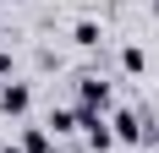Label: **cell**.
<instances>
[{"instance_id":"cell-6","label":"cell","mask_w":159,"mask_h":153,"mask_svg":"<svg viewBox=\"0 0 159 153\" xmlns=\"http://www.w3.org/2000/svg\"><path fill=\"white\" fill-rule=\"evenodd\" d=\"M49 137H66V131H77V109H49Z\"/></svg>"},{"instance_id":"cell-8","label":"cell","mask_w":159,"mask_h":153,"mask_svg":"<svg viewBox=\"0 0 159 153\" xmlns=\"http://www.w3.org/2000/svg\"><path fill=\"white\" fill-rule=\"evenodd\" d=\"M6 71H11V55H6V49H0V76H6Z\"/></svg>"},{"instance_id":"cell-11","label":"cell","mask_w":159,"mask_h":153,"mask_svg":"<svg viewBox=\"0 0 159 153\" xmlns=\"http://www.w3.org/2000/svg\"><path fill=\"white\" fill-rule=\"evenodd\" d=\"M55 153H61V148H55Z\"/></svg>"},{"instance_id":"cell-1","label":"cell","mask_w":159,"mask_h":153,"mask_svg":"<svg viewBox=\"0 0 159 153\" xmlns=\"http://www.w3.org/2000/svg\"><path fill=\"white\" fill-rule=\"evenodd\" d=\"M77 104H88V109H99V115H104V109H110V82H104V76H77Z\"/></svg>"},{"instance_id":"cell-10","label":"cell","mask_w":159,"mask_h":153,"mask_svg":"<svg viewBox=\"0 0 159 153\" xmlns=\"http://www.w3.org/2000/svg\"><path fill=\"white\" fill-rule=\"evenodd\" d=\"M0 38H6V22H0Z\"/></svg>"},{"instance_id":"cell-4","label":"cell","mask_w":159,"mask_h":153,"mask_svg":"<svg viewBox=\"0 0 159 153\" xmlns=\"http://www.w3.org/2000/svg\"><path fill=\"white\" fill-rule=\"evenodd\" d=\"M71 44L77 49H99L104 44V28H99L93 16H77V22H71Z\"/></svg>"},{"instance_id":"cell-3","label":"cell","mask_w":159,"mask_h":153,"mask_svg":"<svg viewBox=\"0 0 159 153\" xmlns=\"http://www.w3.org/2000/svg\"><path fill=\"white\" fill-rule=\"evenodd\" d=\"M110 131H115V142H143V115L137 109H115V120H110Z\"/></svg>"},{"instance_id":"cell-5","label":"cell","mask_w":159,"mask_h":153,"mask_svg":"<svg viewBox=\"0 0 159 153\" xmlns=\"http://www.w3.org/2000/svg\"><path fill=\"white\" fill-rule=\"evenodd\" d=\"M16 148H22V153H55V137H49L44 126H28V131H22V142H16Z\"/></svg>"},{"instance_id":"cell-2","label":"cell","mask_w":159,"mask_h":153,"mask_svg":"<svg viewBox=\"0 0 159 153\" xmlns=\"http://www.w3.org/2000/svg\"><path fill=\"white\" fill-rule=\"evenodd\" d=\"M33 109V88L28 82H6L0 88V115H28Z\"/></svg>"},{"instance_id":"cell-9","label":"cell","mask_w":159,"mask_h":153,"mask_svg":"<svg viewBox=\"0 0 159 153\" xmlns=\"http://www.w3.org/2000/svg\"><path fill=\"white\" fill-rule=\"evenodd\" d=\"M0 153H22V148H16V142H11V148H0Z\"/></svg>"},{"instance_id":"cell-7","label":"cell","mask_w":159,"mask_h":153,"mask_svg":"<svg viewBox=\"0 0 159 153\" xmlns=\"http://www.w3.org/2000/svg\"><path fill=\"white\" fill-rule=\"evenodd\" d=\"M121 71H126V76H143V71H148V55H143L137 44H126V49H121Z\"/></svg>"}]
</instances>
